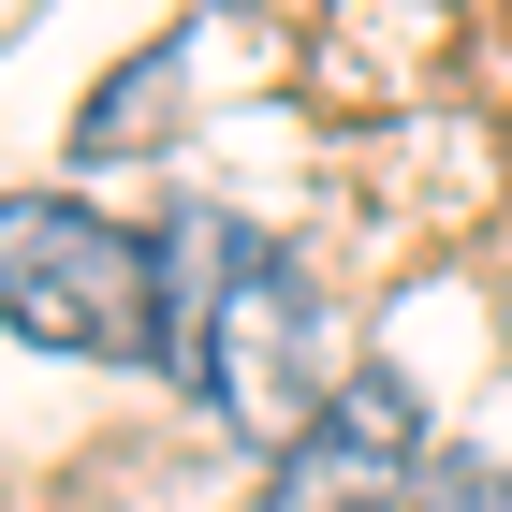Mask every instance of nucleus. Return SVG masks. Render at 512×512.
<instances>
[{"instance_id":"4","label":"nucleus","mask_w":512,"mask_h":512,"mask_svg":"<svg viewBox=\"0 0 512 512\" xmlns=\"http://www.w3.org/2000/svg\"><path fill=\"white\" fill-rule=\"evenodd\" d=\"M147 118H176V44H161V59H132V74L88 103V147H132Z\"/></svg>"},{"instance_id":"2","label":"nucleus","mask_w":512,"mask_h":512,"mask_svg":"<svg viewBox=\"0 0 512 512\" xmlns=\"http://www.w3.org/2000/svg\"><path fill=\"white\" fill-rule=\"evenodd\" d=\"M147 308H161V264L74 191H0V322L30 352H88L118 366L147 352Z\"/></svg>"},{"instance_id":"1","label":"nucleus","mask_w":512,"mask_h":512,"mask_svg":"<svg viewBox=\"0 0 512 512\" xmlns=\"http://www.w3.org/2000/svg\"><path fill=\"white\" fill-rule=\"evenodd\" d=\"M147 264H161L147 366H161L176 395H205L235 439L293 454V439L322 425V395L352 381V366H337V337H322L308 264H293V249H264L249 220H220V205H176Z\"/></svg>"},{"instance_id":"5","label":"nucleus","mask_w":512,"mask_h":512,"mask_svg":"<svg viewBox=\"0 0 512 512\" xmlns=\"http://www.w3.org/2000/svg\"><path fill=\"white\" fill-rule=\"evenodd\" d=\"M410 512H512V483L483 469V454H425V483H410Z\"/></svg>"},{"instance_id":"3","label":"nucleus","mask_w":512,"mask_h":512,"mask_svg":"<svg viewBox=\"0 0 512 512\" xmlns=\"http://www.w3.org/2000/svg\"><path fill=\"white\" fill-rule=\"evenodd\" d=\"M410 483H425V395L395 366H352L322 425L264 454V512H410Z\"/></svg>"}]
</instances>
